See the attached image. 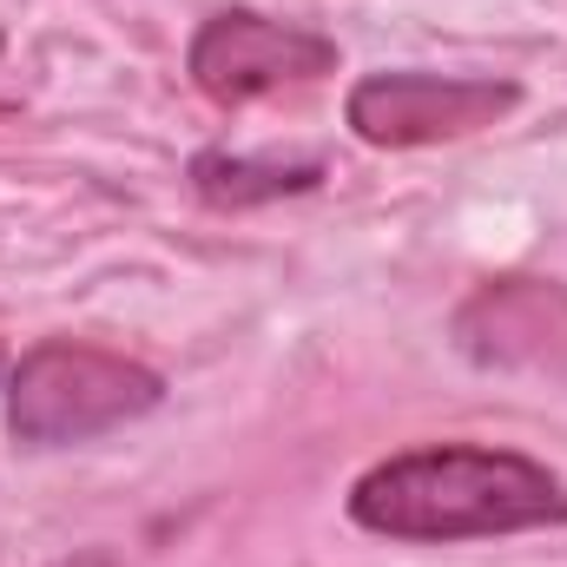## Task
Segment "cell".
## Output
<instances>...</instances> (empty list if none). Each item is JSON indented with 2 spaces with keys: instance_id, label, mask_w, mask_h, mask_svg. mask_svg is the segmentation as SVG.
Returning <instances> with one entry per match:
<instances>
[{
  "instance_id": "7a4b0ae2",
  "label": "cell",
  "mask_w": 567,
  "mask_h": 567,
  "mask_svg": "<svg viewBox=\"0 0 567 567\" xmlns=\"http://www.w3.org/2000/svg\"><path fill=\"white\" fill-rule=\"evenodd\" d=\"M165 383L100 343H40L20 357L13 383H7V429L27 449H66V442H93L106 429L133 423L145 410H158Z\"/></svg>"
},
{
  "instance_id": "6da1fadb",
  "label": "cell",
  "mask_w": 567,
  "mask_h": 567,
  "mask_svg": "<svg viewBox=\"0 0 567 567\" xmlns=\"http://www.w3.org/2000/svg\"><path fill=\"white\" fill-rule=\"evenodd\" d=\"M350 515L390 542H468L567 522V482L508 449H410L350 488Z\"/></svg>"
},
{
  "instance_id": "3957f363",
  "label": "cell",
  "mask_w": 567,
  "mask_h": 567,
  "mask_svg": "<svg viewBox=\"0 0 567 567\" xmlns=\"http://www.w3.org/2000/svg\"><path fill=\"white\" fill-rule=\"evenodd\" d=\"M522 100L515 80H462V73H370L350 86V133L363 145H442L508 120Z\"/></svg>"
},
{
  "instance_id": "8992f818",
  "label": "cell",
  "mask_w": 567,
  "mask_h": 567,
  "mask_svg": "<svg viewBox=\"0 0 567 567\" xmlns=\"http://www.w3.org/2000/svg\"><path fill=\"white\" fill-rule=\"evenodd\" d=\"M323 178V158H251V152H198L192 158V185L212 205H265L284 192H310Z\"/></svg>"
},
{
  "instance_id": "277c9868",
  "label": "cell",
  "mask_w": 567,
  "mask_h": 567,
  "mask_svg": "<svg viewBox=\"0 0 567 567\" xmlns=\"http://www.w3.org/2000/svg\"><path fill=\"white\" fill-rule=\"evenodd\" d=\"M185 66H192V80H198L205 100L245 106L258 93H278V86H303V80L337 73V40H323L310 27L265 20L251 7H231V13H212L192 33Z\"/></svg>"
},
{
  "instance_id": "5b68a950",
  "label": "cell",
  "mask_w": 567,
  "mask_h": 567,
  "mask_svg": "<svg viewBox=\"0 0 567 567\" xmlns=\"http://www.w3.org/2000/svg\"><path fill=\"white\" fill-rule=\"evenodd\" d=\"M455 343L488 370H535L567 383V290L542 278L482 284L455 310Z\"/></svg>"
},
{
  "instance_id": "52a82bcc",
  "label": "cell",
  "mask_w": 567,
  "mask_h": 567,
  "mask_svg": "<svg viewBox=\"0 0 567 567\" xmlns=\"http://www.w3.org/2000/svg\"><path fill=\"white\" fill-rule=\"evenodd\" d=\"M53 567H113L106 548H86V555H73V561H53Z\"/></svg>"
}]
</instances>
